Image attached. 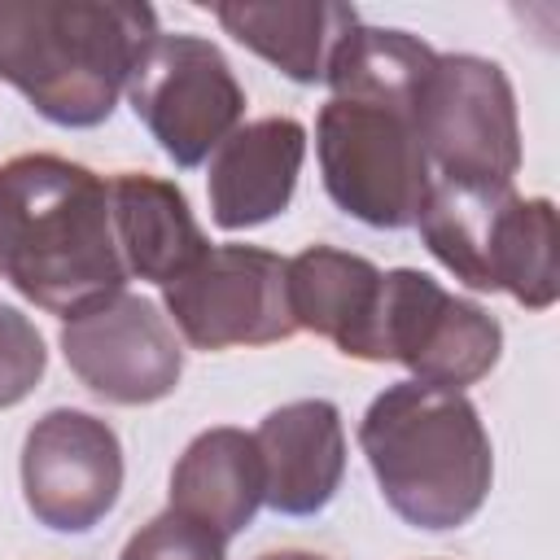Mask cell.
<instances>
[{"label": "cell", "instance_id": "obj_15", "mask_svg": "<svg viewBox=\"0 0 560 560\" xmlns=\"http://www.w3.org/2000/svg\"><path fill=\"white\" fill-rule=\"evenodd\" d=\"M381 302V271L346 249L311 245L289 258V315L298 328L328 337L341 354L372 363V328Z\"/></svg>", "mask_w": 560, "mask_h": 560}, {"label": "cell", "instance_id": "obj_21", "mask_svg": "<svg viewBox=\"0 0 560 560\" xmlns=\"http://www.w3.org/2000/svg\"><path fill=\"white\" fill-rule=\"evenodd\" d=\"M258 560H324V556H311V551H267Z\"/></svg>", "mask_w": 560, "mask_h": 560}, {"label": "cell", "instance_id": "obj_11", "mask_svg": "<svg viewBox=\"0 0 560 560\" xmlns=\"http://www.w3.org/2000/svg\"><path fill=\"white\" fill-rule=\"evenodd\" d=\"M22 490L39 525L83 534L118 503L122 446L118 433L74 407L35 420L22 446Z\"/></svg>", "mask_w": 560, "mask_h": 560}, {"label": "cell", "instance_id": "obj_22", "mask_svg": "<svg viewBox=\"0 0 560 560\" xmlns=\"http://www.w3.org/2000/svg\"><path fill=\"white\" fill-rule=\"evenodd\" d=\"M0 276H4V249H0Z\"/></svg>", "mask_w": 560, "mask_h": 560}, {"label": "cell", "instance_id": "obj_6", "mask_svg": "<svg viewBox=\"0 0 560 560\" xmlns=\"http://www.w3.org/2000/svg\"><path fill=\"white\" fill-rule=\"evenodd\" d=\"M416 136L433 179L512 184L521 166L516 101L508 74L468 52L438 57L416 96Z\"/></svg>", "mask_w": 560, "mask_h": 560}, {"label": "cell", "instance_id": "obj_7", "mask_svg": "<svg viewBox=\"0 0 560 560\" xmlns=\"http://www.w3.org/2000/svg\"><path fill=\"white\" fill-rule=\"evenodd\" d=\"M127 101L175 166L206 162L245 114L232 66L197 35H153L127 74Z\"/></svg>", "mask_w": 560, "mask_h": 560}, {"label": "cell", "instance_id": "obj_17", "mask_svg": "<svg viewBox=\"0 0 560 560\" xmlns=\"http://www.w3.org/2000/svg\"><path fill=\"white\" fill-rule=\"evenodd\" d=\"M228 35L280 66L298 83H319L337 44L359 26L350 4H219Z\"/></svg>", "mask_w": 560, "mask_h": 560}, {"label": "cell", "instance_id": "obj_3", "mask_svg": "<svg viewBox=\"0 0 560 560\" xmlns=\"http://www.w3.org/2000/svg\"><path fill=\"white\" fill-rule=\"evenodd\" d=\"M385 503L416 529L464 525L490 490V438L459 389L389 385L359 424Z\"/></svg>", "mask_w": 560, "mask_h": 560}, {"label": "cell", "instance_id": "obj_14", "mask_svg": "<svg viewBox=\"0 0 560 560\" xmlns=\"http://www.w3.org/2000/svg\"><path fill=\"white\" fill-rule=\"evenodd\" d=\"M105 192H109V223H114V241L127 276L171 284L210 249L175 184L127 171V175H114Z\"/></svg>", "mask_w": 560, "mask_h": 560}, {"label": "cell", "instance_id": "obj_12", "mask_svg": "<svg viewBox=\"0 0 560 560\" xmlns=\"http://www.w3.org/2000/svg\"><path fill=\"white\" fill-rule=\"evenodd\" d=\"M262 455V503L284 516L319 512L346 472V433L328 398H298L276 407L258 433Z\"/></svg>", "mask_w": 560, "mask_h": 560}, {"label": "cell", "instance_id": "obj_4", "mask_svg": "<svg viewBox=\"0 0 560 560\" xmlns=\"http://www.w3.org/2000/svg\"><path fill=\"white\" fill-rule=\"evenodd\" d=\"M424 245L472 289H503L529 311H547L560 289L556 206L516 197L512 184L433 179L416 214Z\"/></svg>", "mask_w": 560, "mask_h": 560}, {"label": "cell", "instance_id": "obj_2", "mask_svg": "<svg viewBox=\"0 0 560 560\" xmlns=\"http://www.w3.org/2000/svg\"><path fill=\"white\" fill-rule=\"evenodd\" d=\"M158 35L149 4L0 0V79L44 118L96 127L109 118L140 48Z\"/></svg>", "mask_w": 560, "mask_h": 560}, {"label": "cell", "instance_id": "obj_8", "mask_svg": "<svg viewBox=\"0 0 560 560\" xmlns=\"http://www.w3.org/2000/svg\"><path fill=\"white\" fill-rule=\"evenodd\" d=\"M499 346H503L499 324L477 302L446 293L433 276L411 267L381 276L372 363L394 359L420 385L459 389L494 368Z\"/></svg>", "mask_w": 560, "mask_h": 560}, {"label": "cell", "instance_id": "obj_5", "mask_svg": "<svg viewBox=\"0 0 560 560\" xmlns=\"http://www.w3.org/2000/svg\"><path fill=\"white\" fill-rule=\"evenodd\" d=\"M315 144H319L324 188L346 214L372 228L416 223L433 171L424 162L411 109L332 96L319 109Z\"/></svg>", "mask_w": 560, "mask_h": 560}, {"label": "cell", "instance_id": "obj_10", "mask_svg": "<svg viewBox=\"0 0 560 560\" xmlns=\"http://www.w3.org/2000/svg\"><path fill=\"white\" fill-rule=\"evenodd\" d=\"M61 354L96 398L118 407L166 398L184 372L175 328L136 293H114L70 315L61 324Z\"/></svg>", "mask_w": 560, "mask_h": 560}, {"label": "cell", "instance_id": "obj_16", "mask_svg": "<svg viewBox=\"0 0 560 560\" xmlns=\"http://www.w3.org/2000/svg\"><path fill=\"white\" fill-rule=\"evenodd\" d=\"M262 503V455L254 433L206 429L171 472V512L206 525L223 542L241 534Z\"/></svg>", "mask_w": 560, "mask_h": 560}, {"label": "cell", "instance_id": "obj_9", "mask_svg": "<svg viewBox=\"0 0 560 560\" xmlns=\"http://www.w3.org/2000/svg\"><path fill=\"white\" fill-rule=\"evenodd\" d=\"M166 289V311L188 346H267L298 332L289 315V262L254 245L206 249Z\"/></svg>", "mask_w": 560, "mask_h": 560}, {"label": "cell", "instance_id": "obj_19", "mask_svg": "<svg viewBox=\"0 0 560 560\" xmlns=\"http://www.w3.org/2000/svg\"><path fill=\"white\" fill-rule=\"evenodd\" d=\"M118 560H223V538L179 512H162L131 534Z\"/></svg>", "mask_w": 560, "mask_h": 560}, {"label": "cell", "instance_id": "obj_18", "mask_svg": "<svg viewBox=\"0 0 560 560\" xmlns=\"http://www.w3.org/2000/svg\"><path fill=\"white\" fill-rule=\"evenodd\" d=\"M433 61L438 52L407 31L354 26L328 57L324 79L332 96L341 101H381V105H402L416 114V96Z\"/></svg>", "mask_w": 560, "mask_h": 560}, {"label": "cell", "instance_id": "obj_1", "mask_svg": "<svg viewBox=\"0 0 560 560\" xmlns=\"http://www.w3.org/2000/svg\"><path fill=\"white\" fill-rule=\"evenodd\" d=\"M0 249L13 289L66 319L127 280L105 179L52 153L0 166Z\"/></svg>", "mask_w": 560, "mask_h": 560}, {"label": "cell", "instance_id": "obj_13", "mask_svg": "<svg viewBox=\"0 0 560 560\" xmlns=\"http://www.w3.org/2000/svg\"><path fill=\"white\" fill-rule=\"evenodd\" d=\"M306 153V131L293 118H258L236 127L210 162V214L219 228H254L280 214L293 197Z\"/></svg>", "mask_w": 560, "mask_h": 560}, {"label": "cell", "instance_id": "obj_20", "mask_svg": "<svg viewBox=\"0 0 560 560\" xmlns=\"http://www.w3.org/2000/svg\"><path fill=\"white\" fill-rule=\"evenodd\" d=\"M44 376V341L35 332V324L13 311L0 306V407L22 402Z\"/></svg>", "mask_w": 560, "mask_h": 560}]
</instances>
